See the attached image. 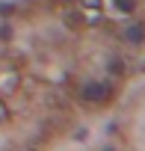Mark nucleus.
<instances>
[{"instance_id":"f257e3e1","label":"nucleus","mask_w":145,"mask_h":151,"mask_svg":"<svg viewBox=\"0 0 145 151\" xmlns=\"http://www.w3.org/2000/svg\"><path fill=\"white\" fill-rule=\"evenodd\" d=\"M124 36H127V42H142V27H139V24H133Z\"/></svg>"},{"instance_id":"f03ea898","label":"nucleus","mask_w":145,"mask_h":151,"mask_svg":"<svg viewBox=\"0 0 145 151\" xmlns=\"http://www.w3.org/2000/svg\"><path fill=\"white\" fill-rule=\"evenodd\" d=\"M116 3H118V6L124 9V12H130V6H133V3H130V0H116Z\"/></svg>"}]
</instances>
